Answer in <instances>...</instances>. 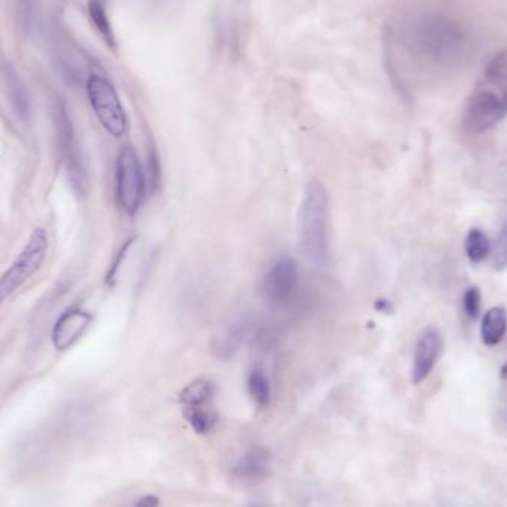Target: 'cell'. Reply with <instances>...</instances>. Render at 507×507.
<instances>
[{
  "instance_id": "8992f818",
  "label": "cell",
  "mask_w": 507,
  "mask_h": 507,
  "mask_svg": "<svg viewBox=\"0 0 507 507\" xmlns=\"http://www.w3.org/2000/svg\"><path fill=\"white\" fill-rule=\"evenodd\" d=\"M146 178L140 159L131 146L120 148L117 164V190L120 208L128 216H136L146 195Z\"/></svg>"
},
{
  "instance_id": "52a82bcc",
  "label": "cell",
  "mask_w": 507,
  "mask_h": 507,
  "mask_svg": "<svg viewBox=\"0 0 507 507\" xmlns=\"http://www.w3.org/2000/svg\"><path fill=\"white\" fill-rule=\"evenodd\" d=\"M299 287V266L289 257H282L270 266L264 276V299L272 308H285L297 296Z\"/></svg>"
},
{
  "instance_id": "9c48e42d",
  "label": "cell",
  "mask_w": 507,
  "mask_h": 507,
  "mask_svg": "<svg viewBox=\"0 0 507 507\" xmlns=\"http://www.w3.org/2000/svg\"><path fill=\"white\" fill-rule=\"evenodd\" d=\"M442 350V337L438 328L429 327L417 339L412 356V383L420 384L431 376Z\"/></svg>"
},
{
  "instance_id": "30bf717a",
  "label": "cell",
  "mask_w": 507,
  "mask_h": 507,
  "mask_svg": "<svg viewBox=\"0 0 507 507\" xmlns=\"http://www.w3.org/2000/svg\"><path fill=\"white\" fill-rule=\"evenodd\" d=\"M257 337V322L251 316H244L228 325L214 343V351L221 360H228Z\"/></svg>"
},
{
  "instance_id": "6da1fadb",
  "label": "cell",
  "mask_w": 507,
  "mask_h": 507,
  "mask_svg": "<svg viewBox=\"0 0 507 507\" xmlns=\"http://www.w3.org/2000/svg\"><path fill=\"white\" fill-rule=\"evenodd\" d=\"M507 117V49L495 54L472 89L463 110V127L473 134L494 128Z\"/></svg>"
},
{
  "instance_id": "603a6c76",
  "label": "cell",
  "mask_w": 507,
  "mask_h": 507,
  "mask_svg": "<svg viewBox=\"0 0 507 507\" xmlns=\"http://www.w3.org/2000/svg\"><path fill=\"white\" fill-rule=\"evenodd\" d=\"M147 172H148V183L147 186L150 188L152 192L157 190V186H159L160 181V162L159 155H157V148L153 146L150 148V152L147 155Z\"/></svg>"
},
{
  "instance_id": "7c38bea8",
  "label": "cell",
  "mask_w": 507,
  "mask_h": 507,
  "mask_svg": "<svg viewBox=\"0 0 507 507\" xmlns=\"http://www.w3.org/2000/svg\"><path fill=\"white\" fill-rule=\"evenodd\" d=\"M272 468V454L263 447L251 448L245 452L235 466L233 475L247 482H259L269 475Z\"/></svg>"
},
{
  "instance_id": "8fae6325",
  "label": "cell",
  "mask_w": 507,
  "mask_h": 507,
  "mask_svg": "<svg viewBox=\"0 0 507 507\" xmlns=\"http://www.w3.org/2000/svg\"><path fill=\"white\" fill-rule=\"evenodd\" d=\"M92 322L91 313L70 309L58 318L53 330V343L56 350H67L79 341Z\"/></svg>"
},
{
  "instance_id": "5b68a950",
  "label": "cell",
  "mask_w": 507,
  "mask_h": 507,
  "mask_svg": "<svg viewBox=\"0 0 507 507\" xmlns=\"http://www.w3.org/2000/svg\"><path fill=\"white\" fill-rule=\"evenodd\" d=\"M86 92L89 103L106 131L117 138L125 136L128 129V119L115 86L105 77L92 75L86 82Z\"/></svg>"
},
{
  "instance_id": "d6986e66",
  "label": "cell",
  "mask_w": 507,
  "mask_h": 507,
  "mask_svg": "<svg viewBox=\"0 0 507 507\" xmlns=\"http://www.w3.org/2000/svg\"><path fill=\"white\" fill-rule=\"evenodd\" d=\"M5 84H6L9 96H11V101H13L14 108H15L16 113H18L21 117H27L28 110H30V107H28L27 94H25V86L21 85L20 79H18L15 72H14L11 67L5 70Z\"/></svg>"
},
{
  "instance_id": "277c9868",
  "label": "cell",
  "mask_w": 507,
  "mask_h": 507,
  "mask_svg": "<svg viewBox=\"0 0 507 507\" xmlns=\"http://www.w3.org/2000/svg\"><path fill=\"white\" fill-rule=\"evenodd\" d=\"M48 249V236L44 228L33 230L25 249L18 254L11 268L0 276V304L13 296L25 280L37 272Z\"/></svg>"
},
{
  "instance_id": "3957f363",
  "label": "cell",
  "mask_w": 507,
  "mask_h": 507,
  "mask_svg": "<svg viewBox=\"0 0 507 507\" xmlns=\"http://www.w3.org/2000/svg\"><path fill=\"white\" fill-rule=\"evenodd\" d=\"M330 204L328 193L319 181L306 186L299 208V245L304 257L313 268L325 269L330 264Z\"/></svg>"
},
{
  "instance_id": "cb8c5ba5",
  "label": "cell",
  "mask_w": 507,
  "mask_h": 507,
  "mask_svg": "<svg viewBox=\"0 0 507 507\" xmlns=\"http://www.w3.org/2000/svg\"><path fill=\"white\" fill-rule=\"evenodd\" d=\"M177 2L178 0H143L144 6L153 13H164L167 9L172 8Z\"/></svg>"
},
{
  "instance_id": "ac0fdd59",
  "label": "cell",
  "mask_w": 507,
  "mask_h": 507,
  "mask_svg": "<svg viewBox=\"0 0 507 507\" xmlns=\"http://www.w3.org/2000/svg\"><path fill=\"white\" fill-rule=\"evenodd\" d=\"M464 251L472 264L482 263L492 251V245L487 235L480 228L469 230L466 240H464Z\"/></svg>"
},
{
  "instance_id": "83f0119b",
  "label": "cell",
  "mask_w": 507,
  "mask_h": 507,
  "mask_svg": "<svg viewBox=\"0 0 507 507\" xmlns=\"http://www.w3.org/2000/svg\"><path fill=\"white\" fill-rule=\"evenodd\" d=\"M247 507H264V506H261V504L252 503V504H249V506H247Z\"/></svg>"
},
{
  "instance_id": "7402d4cb",
  "label": "cell",
  "mask_w": 507,
  "mask_h": 507,
  "mask_svg": "<svg viewBox=\"0 0 507 507\" xmlns=\"http://www.w3.org/2000/svg\"><path fill=\"white\" fill-rule=\"evenodd\" d=\"M463 310L469 319H476L481 313V291L471 287L463 294Z\"/></svg>"
},
{
  "instance_id": "4316f807",
  "label": "cell",
  "mask_w": 507,
  "mask_h": 507,
  "mask_svg": "<svg viewBox=\"0 0 507 507\" xmlns=\"http://www.w3.org/2000/svg\"><path fill=\"white\" fill-rule=\"evenodd\" d=\"M500 374H502V379L507 380V362L502 367V372H500Z\"/></svg>"
},
{
  "instance_id": "2e32d148",
  "label": "cell",
  "mask_w": 507,
  "mask_h": 507,
  "mask_svg": "<svg viewBox=\"0 0 507 507\" xmlns=\"http://www.w3.org/2000/svg\"><path fill=\"white\" fill-rule=\"evenodd\" d=\"M216 388L209 380H196L180 391V402L184 407H200L212 400Z\"/></svg>"
},
{
  "instance_id": "ba28073f",
  "label": "cell",
  "mask_w": 507,
  "mask_h": 507,
  "mask_svg": "<svg viewBox=\"0 0 507 507\" xmlns=\"http://www.w3.org/2000/svg\"><path fill=\"white\" fill-rule=\"evenodd\" d=\"M58 128H60L61 152L65 157L68 178L77 192L85 193L86 186H88V176L85 169L84 159L80 155L79 144H77L75 131H73L72 120L68 119L67 112L63 106L58 112Z\"/></svg>"
},
{
  "instance_id": "ffe728a7",
  "label": "cell",
  "mask_w": 507,
  "mask_h": 507,
  "mask_svg": "<svg viewBox=\"0 0 507 507\" xmlns=\"http://www.w3.org/2000/svg\"><path fill=\"white\" fill-rule=\"evenodd\" d=\"M16 14L23 30L32 32L36 18V0H16Z\"/></svg>"
},
{
  "instance_id": "484cf974",
  "label": "cell",
  "mask_w": 507,
  "mask_h": 507,
  "mask_svg": "<svg viewBox=\"0 0 507 507\" xmlns=\"http://www.w3.org/2000/svg\"><path fill=\"white\" fill-rule=\"evenodd\" d=\"M500 419L503 421L504 426L507 428V402L503 403V407L500 408Z\"/></svg>"
},
{
  "instance_id": "9a60e30c",
  "label": "cell",
  "mask_w": 507,
  "mask_h": 507,
  "mask_svg": "<svg viewBox=\"0 0 507 507\" xmlns=\"http://www.w3.org/2000/svg\"><path fill=\"white\" fill-rule=\"evenodd\" d=\"M247 386L252 402L259 408L268 407L272 400V386L263 368H252L248 374Z\"/></svg>"
},
{
  "instance_id": "44dd1931",
  "label": "cell",
  "mask_w": 507,
  "mask_h": 507,
  "mask_svg": "<svg viewBox=\"0 0 507 507\" xmlns=\"http://www.w3.org/2000/svg\"><path fill=\"white\" fill-rule=\"evenodd\" d=\"M492 263H494L495 270H499V272L507 269V221L500 228L499 236L495 240Z\"/></svg>"
},
{
  "instance_id": "4fadbf2b",
  "label": "cell",
  "mask_w": 507,
  "mask_h": 507,
  "mask_svg": "<svg viewBox=\"0 0 507 507\" xmlns=\"http://www.w3.org/2000/svg\"><path fill=\"white\" fill-rule=\"evenodd\" d=\"M507 332V313L503 308H492L485 313L481 325V339L488 348L502 343Z\"/></svg>"
},
{
  "instance_id": "5bb4252c",
  "label": "cell",
  "mask_w": 507,
  "mask_h": 507,
  "mask_svg": "<svg viewBox=\"0 0 507 507\" xmlns=\"http://www.w3.org/2000/svg\"><path fill=\"white\" fill-rule=\"evenodd\" d=\"M88 13L92 25H96V32L100 33L106 44L112 49L117 48V36L108 18L107 0H88Z\"/></svg>"
},
{
  "instance_id": "d4e9b609",
  "label": "cell",
  "mask_w": 507,
  "mask_h": 507,
  "mask_svg": "<svg viewBox=\"0 0 507 507\" xmlns=\"http://www.w3.org/2000/svg\"><path fill=\"white\" fill-rule=\"evenodd\" d=\"M160 500L155 494H144L140 499L137 500L134 507H159Z\"/></svg>"
},
{
  "instance_id": "e0dca14e",
  "label": "cell",
  "mask_w": 507,
  "mask_h": 507,
  "mask_svg": "<svg viewBox=\"0 0 507 507\" xmlns=\"http://www.w3.org/2000/svg\"><path fill=\"white\" fill-rule=\"evenodd\" d=\"M184 417L188 420V426L198 433V435H207L212 429L216 428L218 416L216 412L205 408V405L200 407H184Z\"/></svg>"
},
{
  "instance_id": "7a4b0ae2",
  "label": "cell",
  "mask_w": 507,
  "mask_h": 507,
  "mask_svg": "<svg viewBox=\"0 0 507 507\" xmlns=\"http://www.w3.org/2000/svg\"><path fill=\"white\" fill-rule=\"evenodd\" d=\"M412 48L438 65H457L469 49V35L459 21L443 14H426L408 33Z\"/></svg>"
}]
</instances>
